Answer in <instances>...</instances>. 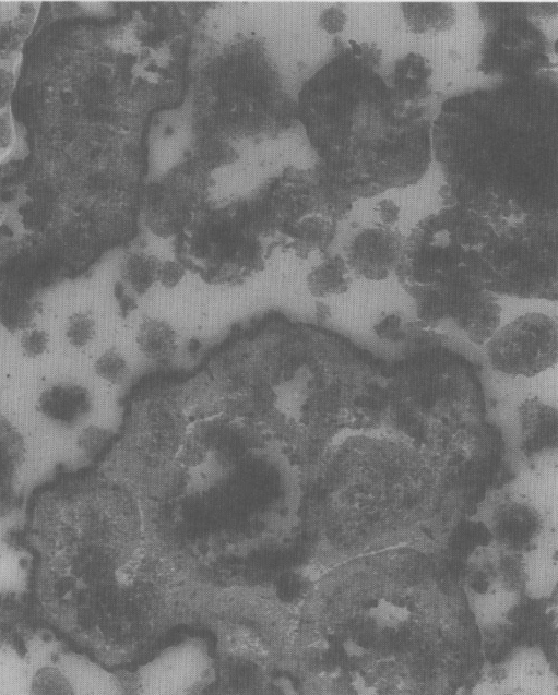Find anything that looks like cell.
I'll return each instance as SVG.
<instances>
[{
  "instance_id": "4",
  "label": "cell",
  "mask_w": 558,
  "mask_h": 695,
  "mask_svg": "<svg viewBox=\"0 0 558 695\" xmlns=\"http://www.w3.org/2000/svg\"><path fill=\"white\" fill-rule=\"evenodd\" d=\"M556 215L492 226L477 249L476 275L492 292L557 300Z\"/></svg>"
},
{
  "instance_id": "9",
  "label": "cell",
  "mask_w": 558,
  "mask_h": 695,
  "mask_svg": "<svg viewBox=\"0 0 558 695\" xmlns=\"http://www.w3.org/2000/svg\"><path fill=\"white\" fill-rule=\"evenodd\" d=\"M88 391L78 384H56L45 390L38 399V409L48 419L71 427L90 411Z\"/></svg>"
},
{
  "instance_id": "23",
  "label": "cell",
  "mask_w": 558,
  "mask_h": 695,
  "mask_svg": "<svg viewBox=\"0 0 558 695\" xmlns=\"http://www.w3.org/2000/svg\"><path fill=\"white\" fill-rule=\"evenodd\" d=\"M186 273V267L177 261H161L157 272V281L164 288L173 289L181 283Z\"/></svg>"
},
{
  "instance_id": "26",
  "label": "cell",
  "mask_w": 558,
  "mask_h": 695,
  "mask_svg": "<svg viewBox=\"0 0 558 695\" xmlns=\"http://www.w3.org/2000/svg\"><path fill=\"white\" fill-rule=\"evenodd\" d=\"M321 19L322 26L331 33L340 32L345 23V15L337 9L327 10Z\"/></svg>"
},
{
  "instance_id": "1",
  "label": "cell",
  "mask_w": 558,
  "mask_h": 695,
  "mask_svg": "<svg viewBox=\"0 0 558 695\" xmlns=\"http://www.w3.org/2000/svg\"><path fill=\"white\" fill-rule=\"evenodd\" d=\"M510 84L453 98L437 121L443 197L492 224L556 215L557 139L550 97Z\"/></svg>"
},
{
  "instance_id": "20",
  "label": "cell",
  "mask_w": 558,
  "mask_h": 695,
  "mask_svg": "<svg viewBox=\"0 0 558 695\" xmlns=\"http://www.w3.org/2000/svg\"><path fill=\"white\" fill-rule=\"evenodd\" d=\"M95 333V321L90 314L79 312L69 317L66 336L73 347L86 346L94 338Z\"/></svg>"
},
{
  "instance_id": "8",
  "label": "cell",
  "mask_w": 558,
  "mask_h": 695,
  "mask_svg": "<svg viewBox=\"0 0 558 695\" xmlns=\"http://www.w3.org/2000/svg\"><path fill=\"white\" fill-rule=\"evenodd\" d=\"M25 459V443L17 429L0 417V517L19 505V472Z\"/></svg>"
},
{
  "instance_id": "19",
  "label": "cell",
  "mask_w": 558,
  "mask_h": 695,
  "mask_svg": "<svg viewBox=\"0 0 558 695\" xmlns=\"http://www.w3.org/2000/svg\"><path fill=\"white\" fill-rule=\"evenodd\" d=\"M96 374L105 381L118 385L129 375V366L124 357L116 349L106 350L95 362Z\"/></svg>"
},
{
  "instance_id": "13",
  "label": "cell",
  "mask_w": 558,
  "mask_h": 695,
  "mask_svg": "<svg viewBox=\"0 0 558 695\" xmlns=\"http://www.w3.org/2000/svg\"><path fill=\"white\" fill-rule=\"evenodd\" d=\"M28 624V602L24 594L0 592V651L16 645Z\"/></svg>"
},
{
  "instance_id": "6",
  "label": "cell",
  "mask_w": 558,
  "mask_h": 695,
  "mask_svg": "<svg viewBox=\"0 0 558 695\" xmlns=\"http://www.w3.org/2000/svg\"><path fill=\"white\" fill-rule=\"evenodd\" d=\"M140 693L195 694L214 680L213 660L206 643L197 637L164 649L136 672Z\"/></svg>"
},
{
  "instance_id": "25",
  "label": "cell",
  "mask_w": 558,
  "mask_h": 695,
  "mask_svg": "<svg viewBox=\"0 0 558 695\" xmlns=\"http://www.w3.org/2000/svg\"><path fill=\"white\" fill-rule=\"evenodd\" d=\"M376 211L385 226L393 225L399 219L400 208L391 200L380 201Z\"/></svg>"
},
{
  "instance_id": "11",
  "label": "cell",
  "mask_w": 558,
  "mask_h": 695,
  "mask_svg": "<svg viewBox=\"0 0 558 695\" xmlns=\"http://www.w3.org/2000/svg\"><path fill=\"white\" fill-rule=\"evenodd\" d=\"M177 333L164 320L146 317L139 326L136 344L140 352L151 361L163 363L175 356Z\"/></svg>"
},
{
  "instance_id": "24",
  "label": "cell",
  "mask_w": 558,
  "mask_h": 695,
  "mask_svg": "<svg viewBox=\"0 0 558 695\" xmlns=\"http://www.w3.org/2000/svg\"><path fill=\"white\" fill-rule=\"evenodd\" d=\"M376 334L384 339L399 340L406 336L402 328V319L394 313L385 315L375 325Z\"/></svg>"
},
{
  "instance_id": "17",
  "label": "cell",
  "mask_w": 558,
  "mask_h": 695,
  "mask_svg": "<svg viewBox=\"0 0 558 695\" xmlns=\"http://www.w3.org/2000/svg\"><path fill=\"white\" fill-rule=\"evenodd\" d=\"M161 260L147 253H131L120 265V276L123 283L134 293L142 296L157 281Z\"/></svg>"
},
{
  "instance_id": "2",
  "label": "cell",
  "mask_w": 558,
  "mask_h": 695,
  "mask_svg": "<svg viewBox=\"0 0 558 695\" xmlns=\"http://www.w3.org/2000/svg\"><path fill=\"white\" fill-rule=\"evenodd\" d=\"M324 96L332 134L324 140L322 172L354 200L416 183L430 163L428 123L420 108L356 55L329 68Z\"/></svg>"
},
{
  "instance_id": "12",
  "label": "cell",
  "mask_w": 558,
  "mask_h": 695,
  "mask_svg": "<svg viewBox=\"0 0 558 695\" xmlns=\"http://www.w3.org/2000/svg\"><path fill=\"white\" fill-rule=\"evenodd\" d=\"M309 292L317 298H328L346 292L352 284L351 269L341 255L324 259L310 269L306 278Z\"/></svg>"
},
{
  "instance_id": "16",
  "label": "cell",
  "mask_w": 558,
  "mask_h": 695,
  "mask_svg": "<svg viewBox=\"0 0 558 695\" xmlns=\"http://www.w3.org/2000/svg\"><path fill=\"white\" fill-rule=\"evenodd\" d=\"M335 232V220L319 213L308 214L295 226L298 250L306 255L313 251L324 250L332 241Z\"/></svg>"
},
{
  "instance_id": "14",
  "label": "cell",
  "mask_w": 558,
  "mask_h": 695,
  "mask_svg": "<svg viewBox=\"0 0 558 695\" xmlns=\"http://www.w3.org/2000/svg\"><path fill=\"white\" fill-rule=\"evenodd\" d=\"M430 75V68L420 56L409 53L400 61L391 85L397 94L406 101L416 100L428 96L430 87L427 79Z\"/></svg>"
},
{
  "instance_id": "21",
  "label": "cell",
  "mask_w": 558,
  "mask_h": 695,
  "mask_svg": "<svg viewBox=\"0 0 558 695\" xmlns=\"http://www.w3.org/2000/svg\"><path fill=\"white\" fill-rule=\"evenodd\" d=\"M111 434L108 429L90 426L80 434L79 445L87 455H95L109 442Z\"/></svg>"
},
{
  "instance_id": "22",
  "label": "cell",
  "mask_w": 558,
  "mask_h": 695,
  "mask_svg": "<svg viewBox=\"0 0 558 695\" xmlns=\"http://www.w3.org/2000/svg\"><path fill=\"white\" fill-rule=\"evenodd\" d=\"M49 336L44 329L27 328L21 337V348L26 357L35 358L44 354Z\"/></svg>"
},
{
  "instance_id": "18",
  "label": "cell",
  "mask_w": 558,
  "mask_h": 695,
  "mask_svg": "<svg viewBox=\"0 0 558 695\" xmlns=\"http://www.w3.org/2000/svg\"><path fill=\"white\" fill-rule=\"evenodd\" d=\"M36 310L28 295L11 291L0 293V324L11 333L29 328Z\"/></svg>"
},
{
  "instance_id": "7",
  "label": "cell",
  "mask_w": 558,
  "mask_h": 695,
  "mask_svg": "<svg viewBox=\"0 0 558 695\" xmlns=\"http://www.w3.org/2000/svg\"><path fill=\"white\" fill-rule=\"evenodd\" d=\"M404 243L401 232L390 226L369 227L352 239L344 259L355 275L368 280H383L395 273Z\"/></svg>"
},
{
  "instance_id": "15",
  "label": "cell",
  "mask_w": 558,
  "mask_h": 695,
  "mask_svg": "<svg viewBox=\"0 0 558 695\" xmlns=\"http://www.w3.org/2000/svg\"><path fill=\"white\" fill-rule=\"evenodd\" d=\"M402 10L414 33L447 29L455 20L453 7L444 2H408Z\"/></svg>"
},
{
  "instance_id": "5",
  "label": "cell",
  "mask_w": 558,
  "mask_h": 695,
  "mask_svg": "<svg viewBox=\"0 0 558 695\" xmlns=\"http://www.w3.org/2000/svg\"><path fill=\"white\" fill-rule=\"evenodd\" d=\"M485 345L492 369L532 378L557 362V323L546 314L529 312L498 328Z\"/></svg>"
},
{
  "instance_id": "3",
  "label": "cell",
  "mask_w": 558,
  "mask_h": 695,
  "mask_svg": "<svg viewBox=\"0 0 558 695\" xmlns=\"http://www.w3.org/2000/svg\"><path fill=\"white\" fill-rule=\"evenodd\" d=\"M118 494L98 480L70 479L36 500L29 540L41 565L97 566L110 552L121 526Z\"/></svg>"
},
{
  "instance_id": "10",
  "label": "cell",
  "mask_w": 558,
  "mask_h": 695,
  "mask_svg": "<svg viewBox=\"0 0 558 695\" xmlns=\"http://www.w3.org/2000/svg\"><path fill=\"white\" fill-rule=\"evenodd\" d=\"M522 440L525 446L544 447L556 444L557 410L537 398H529L519 408Z\"/></svg>"
}]
</instances>
